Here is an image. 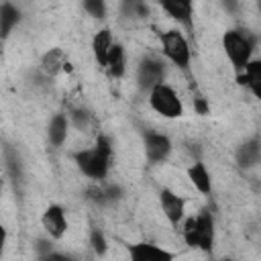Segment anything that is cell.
I'll return each instance as SVG.
<instances>
[{
    "instance_id": "6da1fadb",
    "label": "cell",
    "mask_w": 261,
    "mask_h": 261,
    "mask_svg": "<svg viewBox=\"0 0 261 261\" xmlns=\"http://www.w3.org/2000/svg\"><path fill=\"white\" fill-rule=\"evenodd\" d=\"M110 141L106 137H98L96 147L94 149H86V151H77L73 155L77 167L92 179H104L108 173V163H110Z\"/></svg>"
},
{
    "instance_id": "7a4b0ae2",
    "label": "cell",
    "mask_w": 261,
    "mask_h": 261,
    "mask_svg": "<svg viewBox=\"0 0 261 261\" xmlns=\"http://www.w3.org/2000/svg\"><path fill=\"white\" fill-rule=\"evenodd\" d=\"M184 239L190 247L210 251L214 241V222L208 212H202L196 218H190L184 226Z\"/></svg>"
},
{
    "instance_id": "3957f363",
    "label": "cell",
    "mask_w": 261,
    "mask_h": 261,
    "mask_svg": "<svg viewBox=\"0 0 261 261\" xmlns=\"http://www.w3.org/2000/svg\"><path fill=\"white\" fill-rule=\"evenodd\" d=\"M222 47L224 53L228 55L232 67L241 73L245 71L247 63L251 61V53H253V43L239 31H226L222 37Z\"/></svg>"
},
{
    "instance_id": "277c9868",
    "label": "cell",
    "mask_w": 261,
    "mask_h": 261,
    "mask_svg": "<svg viewBox=\"0 0 261 261\" xmlns=\"http://www.w3.org/2000/svg\"><path fill=\"white\" fill-rule=\"evenodd\" d=\"M149 104L157 114H161L165 118H177L184 112L181 100L167 84H159L149 92Z\"/></svg>"
},
{
    "instance_id": "5b68a950",
    "label": "cell",
    "mask_w": 261,
    "mask_h": 261,
    "mask_svg": "<svg viewBox=\"0 0 261 261\" xmlns=\"http://www.w3.org/2000/svg\"><path fill=\"white\" fill-rule=\"evenodd\" d=\"M161 45H163V53L167 55L169 61H173L181 69H188V65H190V45H188L186 37L179 31L163 33L161 35Z\"/></svg>"
},
{
    "instance_id": "8992f818",
    "label": "cell",
    "mask_w": 261,
    "mask_h": 261,
    "mask_svg": "<svg viewBox=\"0 0 261 261\" xmlns=\"http://www.w3.org/2000/svg\"><path fill=\"white\" fill-rule=\"evenodd\" d=\"M163 77H165V69H163V63L157 61V59H143L139 69H137V82H139V88L141 90H153L155 86L163 84Z\"/></svg>"
},
{
    "instance_id": "52a82bcc",
    "label": "cell",
    "mask_w": 261,
    "mask_h": 261,
    "mask_svg": "<svg viewBox=\"0 0 261 261\" xmlns=\"http://www.w3.org/2000/svg\"><path fill=\"white\" fill-rule=\"evenodd\" d=\"M41 220H43L45 230H47L53 239H61V237L65 234V230H67L65 212H63V208L57 206V204L49 206V208L43 212V218H41Z\"/></svg>"
},
{
    "instance_id": "ba28073f",
    "label": "cell",
    "mask_w": 261,
    "mask_h": 261,
    "mask_svg": "<svg viewBox=\"0 0 261 261\" xmlns=\"http://www.w3.org/2000/svg\"><path fill=\"white\" fill-rule=\"evenodd\" d=\"M145 151L151 163H159L163 159H167L169 151H171V143L165 135H157V133H147L145 135Z\"/></svg>"
},
{
    "instance_id": "9c48e42d",
    "label": "cell",
    "mask_w": 261,
    "mask_h": 261,
    "mask_svg": "<svg viewBox=\"0 0 261 261\" xmlns=\"http://www.w3.org/2000/svg\"><path fill=\"white\" fill-rule=\"evenodd\" d=\"M159 204H161V210H163V214L167 216V220H169L173 226H177L179 220L184 218V200H181L177 194H173L171 190H161V194H159Z\"/></svg>"
},
{
    "instance_id": "30bf717a",
    "label": "cell",
    "mask_w": 261,
    "mask_h": 261,
    "mask_svg": "<svg viewBox=\"0 0 261 261\" xmlns=\"http://www.w3.org/2000/svg\"><path fill=\"white\" fill-rule=\"evenodd\" d=\"M128 255L135 261H163V259H171L173 257L169 251H163L157 245H149V243L133 245L128 249Z\"/></svg>"
},
{
    "instance_id": "8fae6325",
    "label": "cell",
    "mask_w": 261,
    "mask_h": 261,
    "mask_svg": "<svg viewBox=\"0 0 261 261\" xmlns=\"http://www.w3.org/2000/svg\"><path fill=\"white\" fill-rule=\"evenodd\" d=\"M261 161V141L257 137L249 139L237 149V163L241 167H253Z\"/></svg>"
},
{
    "instance_id": "7c38bea8",
    "label": "cell",
    "mask_w": 261,
    "mask_h": 261,
    "mask_svg": "<svg viewBox=\"0 0 261 261\" xmlns=\"http://www.w3.org/2000/svg\"><path fill=\"white\" fill-rule=\"evenodd\" d=\"M112 45L114 43H112V35H110L108 29H102V31H98L94 35V39H92V51H94V57H96L98 65L106 67V59H108V53H110Z\"/></svg>"
},
{
    "instance_id": "4fadbf2b",
    "label": "cell",
    "mask_w": 261,
    "mask_h": 261,
    "mask_svg": "<svg viewBox=\"0 0 261 261\" xmlns=\"http://www.w3.org/2000/svg\"><path fill=\"white\" fill-rule=\"evenodd\" d=\"M188 177H190V181L194 184V188L198 192H202V194H210L212 192V179H210V173H208V169H206V165L202 161H196V163L190 165Z\"/></svg>"
},
{
    "instance_id": "5bb4252c",
    "label": "cell",
    "mask_w": 261,
    "mask_h": 261,
    "mask_svg": "<svg viewBox=\"0 0 261 261\" xmlns=\"http://www.w3.org/2000/svg\"><path fill=\"white\" fill-rule=\"evenodd\" d=\"M243 73H245L241 77L243 84H247L249 90L255 94V98L261 102V59H251Z\"/></svg>"
},
{
    "instance_id": "9a60e30c",
    "label": "cell",
    "mask_w": 261,
    "mask_h": 261,
    "mask_svg": "<svg viewBox=\"0 0 261 261\" xmlns=\"http://www.w3.org/2000/svg\"><path fill=\"white\" fill-rule=\"evenodd\" d=\"M161 8L175 20L184 22V24H192V6L190 4H184L181 0H159Z\"/></svg>"
},
{
    "instance_id": "2e32d148",
    "label": "cell",
    "mask_w": 261,
    "mask_h": 261,
    "mask_svg": "<svg viewBox=\"0 0 261 261\" xmlns=\"http://www.w3.org/2000/svg\"><path fill=\"white\" fill-rule=\"evenodd\" d=\"M20 22V10L16 6H12L10 2H4L0 8V33L2 39H6L10 35V31Z\"/></svg>"
},
{
    "instance_id": "e0dca14e",
    "label": "cell",
    "mask_w": 261,
    "mask_h": 261,
    "mask_svg": "<svg viewBox=\"0 0 261 261\" xmlns=\"http://www.w3.org/2000/svg\"><path fill=\"white\" fill-rule=\"evenodd\" d=\"M67 139V118L63 114H55L49 122V141L53 147H61Z\"/></svg>"
},
{
    "instance_id": "ac0fdd59",
    "label": "cell",
    "mask_w": 261,
    "mask_h": 261,
    "mask_svg": "<svg viewBox=\"0 0 261 261\" xmlns=\"http://www.w3.org/2000/svg\"><path fill=\"white\" fill-rule=\"evenodd\" d=\"M106 69L110 71L112 77H122L124 75V49L120 45H112L108 59H106Z\"/></svg>"
},
{
    "instance_id": "d6986e66",
    "label": "cell",
    "mask_w": 261,
    "mask_h": 261,
    "mask_svg": "<svg viewBox=\"0 0 261 261\" xmlns=\"http://www.w3.org/2000/svg\"><path fill=\"white\" fill-rule=\"evenodd\" d=\"M63 65H65V57H63V51L61 49H49V53L43 55L41 67H43L45 73L55 75Z\"/></svg>"
},
{
    "instance_id": "ffe728a7",
    "label": "cell",
    "mask_w": 261,
    "mask_h": 261,
    "mask_svg": "<svg viewBox=\"0 0 261 261\" xmlns=\"http://www.w3.org/2000/svg\"><path fill=\"white\" fill-rule=\"evenodd\" d=\"M120 10L128 18H145L149 14V8H147L145 0H122Z\"/></svg>"
},
{
    "instance_id": "44dd1931",
    "label": "cell",
    "mask_w": 261,
    "mask_h": 261,
    "mask_svg": "<svg viewBox=\"0 0 261 261\" xmlns=\"http://www.w3.org/2000/svg\"><path fill=\"white\" fill-rule=\"evenodd\" d=\"M84 10L88 14H92L94 18H104L106 14V2L104 0H82Z\"/></svg>"
},
{
    "instance_id": "7402d4cb",
    "label": "cell",
    "mask_w": 261,
    "mask_h": 261,
    "mask_svg": "<svg viewBox=\"0 0 261 261\" xmlns=\"http://www.w3.org/2000/svg\"><path fill=\"white\" fill-rule=\"evenodd\" d=\"M90 245H92V249H94L98 255H104V253H106V239H104V234H102L98 228L92 230V234H90Z\"/></svg>"
},
{
    "instance_id": "603a6c76",
    "label": "cell",
    "mask_w": 261,
    "mask_h": 261,
    "mask_svg": "<svg viewBox=\"0 0 261 261\" xmlns=\"http://www.w3.org/2000/svg\"><path fill=\"white\" fill-rule=\"evenodd\" d=\"M37 251H39V255L45 259V257L51 253V245H49L47 241H39V243H37Z\"/></svg>"
},
{
    "instance_id": "cb8c5ba5",
    "label": "cell",
    "mask_w": 261,
    "mask_h": 261,
    "mask_svg": "<svg viewBox=\"0 0 261 261\" xmlns=\"http://www.w3.org/2000/svg\"><path fill=\"white\" fill-rule=\"evenodd\" d=\"M73 114H75V124H77V126H84V124L88 122V114H86V112H82V110H75Z\"/></svg>"
},
{
    "instance_id": "d4e9b609",
    "label": "cell",
    "mask_w": 261,
    "mask_h": 261,
    "mask_svg": "<svg viewBox=\"0 0 261 261\" xmlns=\"http://www.w3.org/2000/svg\"><path fill=\"white\" fill-rule=\"evenodd\" d=\"M196 108L202 112V114H206V104L204 102H200V100H196Z\"/></svg>"
},
{
    "instance_id": "484cf974",
    "label": "cell",
    "mask_w": 261,
    "mask_h": 261,
    "mask_svg": "<svg viewBox=\"0 0 261 261\" xmlns=\"http://www.w3.org/2000/svg\"><path fill=\"white\" fill-rule=\"evenodd\" d=\"M181 2H184V4H190V6H192V0H181Z\"/></svg>"
},
{
    "instance_id": "4316f807",
    "label": "cell",
    "mask_w": 261,
    "mask_h": 261,
    "mask_svg": "<svg viewBox=\"0 0 261 261\" xmlns=\"http://www.w3.org/2000/svg\"><path fill=\"white\" fill-rule=\"evenodd\" d=\"M259 8H261V0H259Z\"/></svg>"
}]
</instances>
